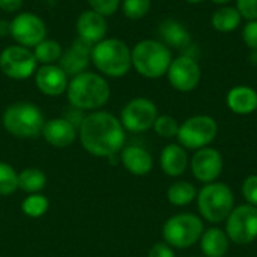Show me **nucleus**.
Returning a JSON list of instances; mask_svg holds the SVG:
<instances>
[{"mask_svg": "<svg viewBox=\"0 0 257 257\" xmlns=\"http://www.w3.org/2000/svg\"><path fill=\"white\" fill-rule=\"evenodd\" d=\"M90 60L102 75L111 78L126 75L133 66L130 47L116 38L102 39L101 42L95 44L92 47Z\"/></svg>", "mask_w": 257, "mask_h": 257, "instance_id": "7ed1b4c3", "label": "nucleus"}, {"mask_svg": "<svg viewBox=\"0 0 257 257\" xmlns=\"http://www.w3.org/2000/svg\"><path fill=\"white\" fill-rule=\"evenodd\" d=\"M48 206H50L48 199L45 196L36 193V194H29L23 200L21 211L27 217H30V218H39V217H42L48 211Z\"/></svg>", "mask_w": 257, "mask_h": 257, "instance_id": "cd10ccee", "label": "nucleus"}, {"mask_svg": "<svg viewBox=\"0 0 257 257\" xmlns=\"http://www.w3.org/2000/svg\"><path fill=\"white\" fill-rule=\"evenodd\" d=\"M36 59L33 50L23 45L6 47L0 53V69L12 80H26L36 72Z\"/></svg>", "mask_w": 257, "mask_h": 257, "instance_id": "9d476101", "label": "nucleus"}, {"mask_svg": "<svg viewBox=\"0 0 257 257\" xmlns=\"http://www.w3.org/2000/svg\"><path fill=\"white\" fill-rule=\"evenodd\" d=\"M242 17L239 11L233 6H221L218 8L212 17H211V24L217 32L221 33H230L235 29L241 26Z\"/></svg>", "mask_w": 257, "mask_h": 257, "instance_id": "b1692460", "label": "nucleus"}, {"mask_svg": "<svg viewBox=\"0 0 257 257\" xmlns=\"http://www.w3.org/2000/svg\"><path fill=\"white\" fill-rule=\"evenodd\" d=\"M18 190V173L8 163L0 161V196H9Z\"/></svg>", "mask_w": 257, "mask_h": 257, "instance_id": "c85d7f7f", "label": "nucleus"}, {"mask_svg": "<svg viewBox=\"0 0 257 257\" xmlns=\"http://www.w3.org/2000/svg\"><path fill=\"white\" fill-rule=\"evenodd\" d=\"M158 32L167 47H173L176 50H187L193 44L190 32L178 20H173V18L164 20L160 24Z\"/></svg>", "mask_w": 257, "mask_h": 257, "instance_id": "412c9836", "label": "nucleus"}, {"mask_svg": "<svg viewBox=\"0 0 257 257\" xmlns=\"http://www.w3.org/2000/svg\"><path fill=\"white\" fill-rule=\"evenodd\" d=\"M196 199L200 217L211 224H220L226 221L235 208V196L230 187L223 182L205 184L197 193Z\"/></svg>", "mask_w": 257, "mask_h": 257, "instance_id": "39448f33", "label": "nucleus"}, {"mask_svg": "<svg viewBox=\"0 0 257 257\" xmlns=\"http://www.w3.org/2000/svg\"><path fill=\"white\" fill-rule=\"evenodd\" d=\"M250 59H251V63H253V65H257V51H251Z\"/></svg>", "mask_w": 257, "mask_h": 257, "instance_id": "58836bf2", "label": "nucleus"}, {"mask_svg": "<svg viewBox=\"0 0 257 257\" xmlns=\"http://www.w3.org/2000/svg\"><path fill=\"white\" fill-rule=\"evenodd\" d=\"M11 33V21L0 20V36H6Z\"/></svg>", "mask_w": 257, "mask_h": 257, "instance_id": "4c0bfd02", "label": "nucleus"}, {"mask_svg": "<svg viewBox=\"0 0 257 257\" xmlns=\"http://www.w3.org/2000/svg\"><path fill=\"white\" fill-rule=\"evenodd\" d=\"M185 2L193 3V5H197V3H202V2H205V0H185Z\"/></svg>", "mask_w": 257, "mask_h": 257, "instance_id": "a19ab883", "label": "nucleus"}, {"mask_svg": "<svg viewBox=\"0 0 257 257\" xmlns=\"http://www.w3.org/2000/svg\"><path fill=\"white\" fill-rule=\"evenodd\" d=\"M194 257H199V256H194ZM203 257H205V256H203Z\"/></svg>", "mask_w": 257, "mask_h": 257, "instance_id": "79ce46f5", "label": "nucleus"}, {"mask_svg": "<svg viewBox=\"0 0 257 257\" xmlns=\"http://www.w3.org/2000/svg\"><path fill=\"white\" fill-rule=\"evenodd\" d=\"M62 53L63 51L60 44L54 39H47V38L33 48L36 62L42 65H56V62L60 60Z\"/></svg>", "mask_w": 257, "mask_h": 257, "instance_id": "bb28decb", "label": "nucleus"}, {"mask_svg": "<svg viewBox=\"0 0 257 257\" xmlns=\"http://www.w3.org/2000/svg\"><path fill=\"white\" fill-rule=\"evenodd\" d=\"M223 167H224L223 155L217 149L209 146L196 151L190 161V169L193 172V176L202 184L215 182L218 176L223 173Z\"/></svg>", "mask_w": 257, "mask_h": 257, "instance_id": "4468645a", "label": "nucleus"}, {"mask_svg": "<svg viewBox=\"0 0 257 257\" xmlns=\"http://www.w3.org/2000/svg\"><path fill=\"white\" fill-rule=\"evenodd\" d=\"M158 117L157 105L148 98L131 99L120 113V123L130 133H145L151 130Z\"/></svg>", "mask_w": 257, "mask_h": 257, "instance_id": "9b49d317", "label": "nucleus"}, {"mask_svg": "<svg viewBox=\"0 0 257 257\" xmlns=\"http://www.w3.org/2000/svg\"><path fill=\"white\" fill-rule=\"evenodd\" d=\"M151 0H123L122 11L130 20H140L151 11Z\"/></svg>", "mask_w": 257, "mask_h": 257, "instance_id": "7c9ffc66", "label": "nucleus"}, {"mask_svg": "<svg viewBox=\"0 0 257 257\" xmlns=\"http://www.w3.org/2000/svg\"><path fill=\"white\" fill-rule=\"evenodd\" d=\"M241 191L245 202L257 208V175H250L248 178H245Z\"/></svg>", "mask_w": 257, "mask_h": 257, "instance_id": "473e14b6", "label": "nucleus"}, {"mask_svg": "<svg viewBox=\"0 0 257 257\" xmlns=\"http://www.w3.org/2000/svg\"><path fill=\"white\" fill-rule=\"evenodd\" d=\"M44 140L54 148H68L78 139V130L65 117H54L45 120L42 128Z\"/></svg>", "mask_w": 257, "mask_h": 257, "instance_id": "dca6fc26", "label": "nucleus"}, {"mask_svg": "<svg viewBox=\"0 0 257 257\" xmlns=\"http://www.w3.org/2000/svg\"><path fill=\"white\" fill-rule=\"evenodd\" d=\"M45 184H47V176L39 169L29 167L18 173V188L29 194L39 193L41 190L45 188Z\"/></svg>", "mask_w": 257, "mask_h": 257, "instance_id": "a878e982", "label": "nucleus"}, {"mask_svg": "<svg viewBox=\"0 0 257 257\" xmlns=\"http://www.w3.org/2000/svg\"><path fill=\"white\" fill-rule=\"evenodd\" d=\"M218 134V123L208 114L191 116L179 125L178 142L182 148L199 151L209 146Z\"/></svg>", "mask_w": 257, "mask_h": 257, "instance_id": "6e6552de", "label": "nucleus"}, {"mask_svg": "<svg viewBox=\"0 0 257 257\" xmlns=\"http://www.w3.org/2000/svg\"><path fill=\"white\" fill-rule=\"evenodd\" d=\"M160 166L167 176L172 178L182 176L190 166L187 149L182 148L179 143H170L164 146L160 155Z\"/></svg>", "mask_w": 257, "mask_h": 257, "instance_id": "6ab92c4d", "label": "nucleus"}, {"mask_svg": "<svg viewBox=\"0 0 257 257\" xmlns=\"http://www.w3.org/2000/svg\"><path fill=\"white\" fill-rule=\"evenodd\" d=\"M36 87L47 96H59L68 89V75L59 65H42L35 72Z\"/></svg>", "mask_w": 257, "mask_h": 257, "instance_id": "2eb2a0df", "label": "nucleus"}, {"mask_svg": "<svg viewBox=\"0 0 257 257\" xmlns=\"http://www.w3.org/2000/svg\"><path fill=\"white\" fill-rule=\"evenodd\" d=\"M170 48L155 39H143L131 50L133 68L146 78H160L167 74L172 63Z\"/></svg>", "mask_w": 257, "mask_h": 257, "instance_id": "20e7f679", "label": "nucleus"}, {"mask_svg": "<svg viewBox=\"0 0 257 257\" xmlns=\"http://www.w3.org/2000/svg\"><path fill=\"white\" fill-rule=\"evenodd\" d=\"M110 84L107 80L95 72H81L68 83L66 95L71 107L81 111H96L110 99Z\"/></svg>", "mask_w": 257, "mask_h": 257, "instance_id": "f03ea898", "label": "nucleus"}, {"mask_svg": "<svg viewBox=\"0 0 257 257\" xmlns=\"http://www.w3.org/2000/svg\"><path fill=\"white\" fill-rule=\"evenodd\" d=\"M77 33L78 38L90 45H95L105 39L107 35V23L105 17L89 9L80 14L77 20Z\"/></svg>", "mask_w": 257, "mask_h": 257, "instance_id": "a211bd4d", "label": "nucleus"}, {"mask_svg": "<svg viewBox=\"0 0 257 257\" xmlns=\"http://www.w3.org/2000/svg\"><path fill=\"white\" fill-rule=\"evenodd\" d=\"M214 3H217V5H221V6H224V5H227V3H230L232 0H212Z\"/></svg>", "mask_w": 257, "mask_h": 257, "instance_id": "ea45409f", "label": "nucleus"}, {"mask_svg": "<svg viewBox=\"0 0 257 257\" xmlns=\"http://www.w3.org/2000/svg\"><path fill=\"white\" fill-rule=\"evenodd\" d=\"M154 131L161 137V139H173L178 136L179 131V123L173 116L169 114H158L155 123H154Z\"/></svg>", "mask_w": 257, "mask_h": 257, "instance_id": "c756f323", "label": "nucleus"}, {"mask_svg": "<svg viewBox=\"0 0 257 257\" xmlns=\"http://www.w3.org/2000/svg\"><path fill=\"white\" fill-rule=\"evenodd\" d=\"M199 242L205 257H224L230 247V239L227 233L220 227L206 229Z\"/></svg>", "mask_w": 257, "mask_h": 257, "instance_id": "5701e85b", "label": "nucleus"}, {"mask_svg": "<svg viewBox=\"0 0 257 257\" xmlns=\"http://www.w3.org/2000/svg\"><path fill=\"white\" fill-rule=\"evenodd\" d=\"M167 78L173 89L179 92H191L200 83L202 69L194 57L182 54L172 60L167 71Z\"/></svg>", "mask_w": 257, "mask_h": 257, "instance_id": "ddd939ff", "label": "nucleus"}, {"mask_svg": "<svg viewBox=\"0 0 257 257\" xmlns=\"http://www.w3.org/2000/svg\"><path fill=\"white\" fill-rule=\"evenodd\" d=\"M148 257H176V254H175L173 248L170 245H167L166 242H157L149 250Z\"/></svg>", "mask_w": 257, "mask_h": 257, "instance_id": "c9c22d12", "label": "nucleus"}, {"mask_svg": "<svg viewBox=\"0 0 257 257\" xmlns=\"http://www.w3.org/2000/svg\"><path fill=\"white\" fill-rule=\"evenodd\" d=\"M120 161L123 167L134 176H146L154 167L152 155L140 146H126L120 151Z\"/></svg>", "mask_w": 257, "mask_h": 257, "instance_id": "aec40b11", "label": "nucleus"}, {"mask_svg": "<svg viewBox=\"0 0 257 257\" xmlns=\"http://www.w3.org/2000/svg\"><path fill=\"white\" fill-rule=\"evenodd\" d=\"M205 232L203 221L199 215L181 212L170 217L163 226V238L172 248L185 250L197 244Z\"/></svg>", "mask_w": 257, "mask_h": 257, "instance_id": "0eeeda50", "label": "nucleus"}, {"mask_svg": "<svg viewBox=\"0 0 257 257\" xmlns=\"http://www.w3.org/2000/svg\"><path fill=\"white\" fill-rule=\"evenodd\" d=\"M17 45H23L27 48H35L41 41L47 36L45 23L32 12H20L11 21V33H9Z\"/></svg>", "mask_w": 257, "mask_h": 257, "instance_id": "f8f14e48", "label": "nucleus"}, {"mask_svg": "<svg viewBox=\"0 0 257 257\" xmlns=\"http://www.w3.org/2000/svg\"><path fill=\"white\" fill-rule=\"evenodd\" d=\"M23 8V0H0V9L3 12H18Z\"/></svg>", "mask_w": 257, "mask_h": 257, "instance_id": "e433bc0d", "label": "nucleus"}, {"mask_svg": "<svg viewBox=\"0 0 257 257\" xmlns=\"http://www.w3.org/2000/svg\"><path fill=\"white\" fill-rule=\"evenodd\" d=\"M226 102L236 114H251L257 110V92L250 86H235L229 90Z\"/></svg>", "mask_w": 257, "mask_h": 257, "instance_id": "4be33fe9", "label": "nucleus"}, {"mask_svg": "<svg viewBox=\"0 0 257 257\" xmlns=\"http://www.w3.org/2000/svg\"><path fill=\"white\" fill-rule=\"evenodd\" d=\"M92 47L93 45L77 38L74 41V44L69 47V50L62 53L59 66L65 71V74L68 77H75L86 71V68L89 66V62H90Z\"/></svg>", "mask_w": 257, "mask_h": 257, "instance_id": "f3484780", "label": "nucleus"}, {"mask_svg": "<svg viewBox=\"0 0 257 257\" xmlns=\"http://www.w3.org/2000/svg\"><path fill=\"white\" fill-rule=\"evenodd\" d=\"M197 197V188L188 181H176L167 190V200L173 206H187Z\"/></svg>", "mask_w": 257, "mask_h": 257, "instance_id": "393cba45", "label": "nucleus"}, {"mask_svg": "<svg viewBox=\"0 0 257 257\" xmlns=\"http://www.w3.org/2000/svg\"><path fill=\"white\" fill-rule=\"evenodd\" d=\"M92 11L104 15V17H110L113 15L120 5V0H87Z\"/></svg>", "mask_w": 257, "mask_h": 257, "instance_id": "2f4dec72", "label": "nucleus"}, {"mask_svg": "<svg viewBox=\"0 0 257 257\" xmlns=\"http://www.w3.org/2000/svg\"><path fill=\"white\" fill-rule=\"evenodd\" d=\"M236 9L247 21L257 20V0H236Z\"/></svg>", "mask_w": 257, "mask_h": 257, "instance_id": "72a5a7b5", "label": "nucleus"}, {"mask_svg": "<svg viewBox=\"0 0 257 257\" xmlns=\"http://www.w3.org/2000/svg\"><path fill=\"white\" fill-rule=\"evenodd\" d=\"M230 242L247 245L257 239V208L248 203L232 209L226 218V229Z\"/></svg>", "mask_w": 257, "mask_h": 257, "instance_id": "1a4fd4ad", "label": "nucleus"}, {"mask_svg": "<svg viewBox=\"0 0 257 257\" xmlns=\"http://www.w3.org/2000/svg\"><path fill=\"white\" fill-rule=\"evenodd\" d=\"M242 41L251 50L257 51V20L248 21L242 29Z\"/></svg>", "mask_w": 257, "mask_h": 257, "instance_id": "f704fd0d", "label": "nucleus"}, {"mask_svg": "<svg viewBox=\"0 0 257 257\" xmlns=\"http://www.w3.org/2000/svg\"><path fill=\"white\" fill-rule=\"evenodd\" d=\"M5 130L17 139H35L42 133L45 119L41 108L32 102L11 104L3 113Z\"/></svg>", "mask_w": 257, "mask_h": 257, "instance_id": "423d86ee", "label": "nucleus"}, {"mask_svg": "<svg viewBox=\"0 0 257 257\" xmlns=\"http://www.w3.org/2000/svg\"><path fill=\"white\" fill-rule=\"evenodd\" d=\"M78 140L86 152L95 157L110 158L123 149L125 128L114 114L96 110L81 120Z\"/></svg>", "mask_w": 257, "mask_h": 257, "instance_id": "f257e3e1", "label": "nucleus"}]
</instances>
